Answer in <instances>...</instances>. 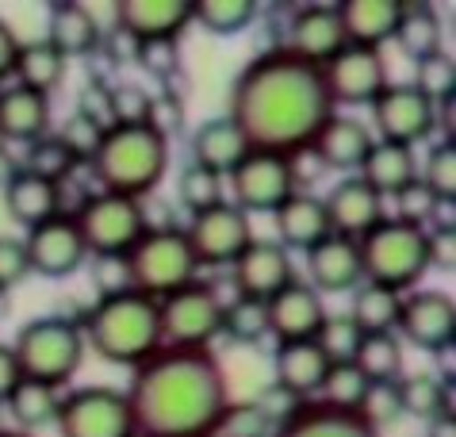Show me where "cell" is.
I'll return each mask as SVG.
<instances>
[{"label":"cell","instance_id":"f907efd6","mask_svg":"<svg viewBox=\"0 0 456 437\" xmlns=\"http://www.w3.org/2000/svg\"><path fill=\"white\" fill-rule=\"evenodd\" d=\"M357 415L369 422V426L379 433L384 426H391L399 415H403V400H399V380H387V383H369V395Z\"/></svg>","mask_w":456,"mask_h":437},{"label":"cell","instance_id":"ac0fdd59","mask_svg":"<svg viewBox=\"0 0 456 437\" xmlns=\"http://www.w3.org/2000/svg\"><path fill=\"white\" fill-rule=\"evenodd\" d=\"M265 315H269V338H276V345H284V342H311L330 311H326L322 295L307 280L296 276L288 288H281L265 303Z\"/></svg>","mask_w":456,"mask_h":437},{"label":"cell","instance_id":"e0dca14e","mask_svg":"<svg viewBox=\"0 0 456 437\" xmlns=\"http://www.w3.org/2000/svg\"><path fill=\"white\" fill-rule=\"evenodd\" d=\"M231 273L238 300L269 303L276 292L296 280V265H291V253L276 238H253L246 253L231 265Z\"/></svg>","mask_w":456,"mask_h":437},{"label":"cell","instance_id":"3957f363","mask_svg":"<svg viewBox=\"0 0 456 437\" xmlns=\"http://www.w3.org/2000/svg\"><path fill=\"white\" fill-rule=\"evenodd\" d=\"M81 334L108 365L138 368L161 350L158 303L146 300V295L134 292V288L100 295L96 307L85 318Z\"/></svg>","mask_w":456,"mask_h":437},{"label":"cell","instance_id":"f5cc1de1","mask_svg":"<svg viewBox=\"0 0 456 437\" xmlns=\"http://www.w3.org/2000/svg\"><path fill=\"white\" fill-rule=\"evenodd\" d=\"M146 108H150V93L142 85H116L108 88V111H111V127H138L146 123Z\"/></svg>","mask_w":456,"mask_h":437},{"label":"cell","instance_id":"9f6ffc18","mask_svg":"<svg viewBox=\"0 0 456 437\" xmlns=\"http://www.w3.org/2000/svg\"><path fill=\"white\" fill-rule=\"evenodd\" d=\"M28 276H31V265H28L23 238H0V292H12Z\"/></svg>","mask_w":456,"mask_h":437},{"label":"cell","instance_id":"2e32d148","mask_svg":"<svg viewBox=\"0 0 456 437\" xmlns=\"http://www.w3.org/2000/svg\"><path fill=\"white\" fill-rule=\"evenodd\" d=\"M23 250H28V265L35 276H46V280H61V276H73L77 268L88 261V250H85V238L77 223H73L69 211H58L54 218L31 227L28 238H23Z\"/></svg>","mask_w":456,"mask_h":437},{"label":"cell","instance_id":"e575fe53","mask_svg":"<svg viewBox=\"0 0 456 437\" xmlns=\"http://www.w3.org/2000/svg\"><path fill=\"white\" fill-rule=\"evenodd\" d=\"M58 403L61 395L54 388H46V383H35V380H20L16 388L8 395V415L16 418V426L23 433L39 430V426H50V422L58 418Z\"/></svg>","mask_w":456,"mask_h":437},{"label":"cell","instance_id":"f35d334b","mask_svg":"<svg viewBox=\"0 0 456 437\" xmlns=\"http://www.w3.org/2000/svg\"><path fill=\"white\" fill-rule=\"evenodd\" d=\"M369 376L357 368V365H330V372H326V380H322V388H319V400L314 403H322V407H334V410H353L357 415L361 403H364V395H369Z\"/></svg>","mask_w":456,"mask_h":437},{"label":"cell","instance_id":"f1b7e54d","mask_svg":"<svg viewBox=\"0 0 456 437\" xmlns=\"http://www.w3.org/2000/svg\"><path fill=\"white\" fill-rule=\"evenodd\" d=\"M4 208L12 215V223L31 230V227H39L61 211V185H50L20 165V169H12L8 181H4Z\"/></svg>","mask_w":456,"mask_h":437},{"label":"cell","instance_id":"c3c4849f","mask_svg":"<svg viewBox=\"0 0 456 437\" xmlns=\"http://www.w3.org/2000/svg\"><path fill=\"white\" fill-rule=\"evenodd\" d=\"M188 123V108L184 100L173 93V88H161V93H150V108H146V127L154 135H161L166 143H173L176 135L184 131Z\"/></svg>","mask_w":456,"mask_h":437},{"label":"cell","instance_id":"1f68e13d","mask_svg":"<svg viewBox=\"0 0 456 437\" xmlns=\"http://www.w3.org/2000/svg\"><path fill=\"white\" fill-rule=\"evenodd\" d=\"M273 437H379V433L361 415H353V410H334V407H322L311 400Z\"/></svg>","mask_w":456,"mask_h":437},{"label":"cell","instance_id":"f6af8a7d","mask_svg":"<svg viewBox=\"0 0 456 437\" xmlns=\"http://www.w3.org/2000/svg\"><path fill=\"white\" fill-rule=\"evenodd\" d=\"M418 181L434 192L441 203L456 200V146H452V138H441V143L429 150L426 165L418 169Z\"/></svg>","mask_w":456,"mask_h":437},{"label":"cell","instance_id":"7bdbcfd3","mask_svg":"<svg viewBox=\"0 0 456 437\" xmlns=\"http://www.w3.org/2000/svg\"><path fill=\"white\" fill-rule=\"evenodd\" d=\"M223 334L238 345H257L261 338H269V315L265 303L257 300H234L223 303Z\"/></svg>","mask_w":456,"mask_h":437},{"label":"cell","instance_id":"484cf974","mask_svg":"<svg viewBox=\"0 0 456 437\" xmlns=\"http://www.w3.org/2000/svg\"><path fill=\"white\" fill-rule=\"evenodd\" d=\"M326 372H330V361H326V353L311 342H284L276 345L273 353V383H281L288 388L291 395H299V400H314L326 380Z\"/></svg>","mask_w":456,"mask_h":437},{"label":"cell","instance_id":"94428289","mask_svg":"<svg viewBox=\"0 0 456 437\" xmlns=\"http://www.w3.org/2000/svg\"><path fill=\"white\" fill-rule=\"evenodd\" d=\"M16 54H20V38H16V31H12L8 20H0V81H8L12 77Z\"/></svg>","mask_w":456,"mask_h":437},{"label":"cell","instance_id":"ee69618b","mask_svg":"<svg viewBox=\"0 0 456 437\" xmlns=\"http://www.w3.org/2000/svg\"><path fill=\"white\" fill-rule=\"evenodd\" d=\"M361 338L364 334L357 330V323H353L349 315H326L319 334H314V345L326 353L330 365H349L361 350Z\"/></svg>","mask_w":456,"mask_h":437},{"label":"cell","instance_id":"e7e4bbea","mask_svg":"<svg viewBox=\"0 0 456 437\" xmlns=\"http://www.w3.org/2000/svg\"><path fill=\"white\" fill-rule=\"evenodd\" d=\"M4 146H8V143H4V138H0V150H4Z\"/></svg>","mask_w":456,"mask_h":437},{"label":"cell","instance_id":"836d02e7","mask_svg":"<svg viewBox=\"0 0 456 437\" xmlns=\"http://www.w3.org/2000/svg\"><path fill=\"white\" fill-rule=\"evenodd\" d=\"M399 400H403V415L437 422L452 415V383L437 376V372H411V376L399 380Z\"/></svg>","mask_w":456,"mask_h":437},{"label":"cell","instance_id":"9c48e42d","mask_svg":"<svg viewBox=\"0 0 456 437\" xmlns=\"http://www.w3.org/2000/svg\"><path fill=\"white\" fill-rule=\"evenodd\" d=\"M161 345L166 350H211L223 334V295L204 280L158 300Z\"/></svg>","mask_w":456,"mask_h":437},{"label":"cell","instance_id":"5b68a950","mask_svg":"<svg viewBox=\"0 0 456 437\" xmlns=\"http://www.w3.org/2000/svg\"><path fill=\"white\" fill-rule=\"evenodd\" d=\"M357 246L364 265V284H379L387 292L407 295L418 288V280L429 268V230L403 223L395 215H387L376 230H369Z\"/></svg>","mask_w":456,"mask_h":437},{"label":"cell","instance_id":"8992f818","mask_svg":"<svg viewBox=\"0 0 456 437\" xmlns=\"http://www.w3.org/2000/svg\"><path fill=\"white\" fill-rule=\"evenodd\" d=\"M12 353H16L23 380L46 383V388L58 392L77 376L81 357H85V334L69 318L43 315L20 326L16 342H12Z\"/></svg>","mask_w":456,"mask_h":437},{"label":"cell","instance_id":"5bb4252c","mask_svg":"<svg viewBox=\"0 0 456 437\" xmlns=\"http://www.w3.org/2000/svg\"><path fill=\"white\" fill-rule=\"evenodd\" d=\"M372 123H376L372 135H379V143H399L414 150L422 138L434 135L437 104L426 100L414 85H387L372 100Z\"/></svg>","mask_w":456,"mask_h":437},{"label":"cell","instance_id":"44dd1931","mask_svg":"<svg viewBox=\"0 0 456 437\" xmlns=\"http://www.w3.org/2000/svg\"><path fill=\"white\" fill-rule=\"evenodd\" d=\"M307 284L319 295L357 292L364 284L361 246L353 238H341V235L322 238L314 250H307Z\"/></svg>","mask_w":456,"mask_h":437},{"label":"cell","instance_id":"74e56055","mask_svg":"<svg viewBox=\"0 0 456 437\" xmlns=\"http://www.w3.org/2000/svg\"><path fill=\"white\" fill-rule=\"evenodd\" d=\"M353 365H357L372 383L403 380V342L395 334H364Z\"/></svg>","mask_w":456,"mask_h":437},{"label":"cell","instance_id":"d4e9b609","mask_svg":"<svg viewBox=\"0 0 456 437\" xmlns=\"http://www.w3.org/2000/svg\"><path fill=\"white\" fill-rule=\"evenodd\" d=\"M276 223V242L291 250H314L322 238H330V218H326V203L314 192H291V196L273 211Z\"/></svg>","mask_w":456,"mask_h":437},{"label":"cell","instance_id":"11a10c76","mask_svg":"<svg viewBox=\"0 0 456 437\" xmlns=\"http://www.w3.org/2000/svg\"><path fill=\"white\" fill-rule=\"evenodd\" d=\"M253 407L261 410V418L269 422L273 433H276V430H284L288 422L296 418L303 407H307V400H299V395H291L288 388H281V383H269V388H265V392L257 395V400H253Z\"/></svg>","mask_w":456,"mask_h":437},{"label":"cell","instance_id":"9a60e30c","mask_svg":"<svg viewBox=\"0 0 456 437\" xmlns=\"http://www.w3.org/2000/svg\"><path fill=\"white\" fill-rule=\"evenodd\" d=\"M322 81H326V93H330L334 108L372 104V100L391 85L384 54H379V50H364V46H349V43L322 66Z\"/></svg>","mask_w":456,"mask_h":437},{"label":"cell","instance_id":"680465c9","mask_svg":"<svg viewBox=\"0 0 456 437\" xmlns=\"http://www.w3.org/2000/svg\"><path fill=\"white\" fill-rule=\"evenodd\" d=\"M73 111H81V115H88V120H96V123L111 127L108 88H104V85H85V93H81V100H77V108H73Z\"/></svg>","mask_w":456,"mask_h":437},{"label":"cell","instance_id":"d6986e66","mask_svg":"<svg viewBox=\"0 0 456 437\" xmlns=\"http://www.w3.org/2000/svg\"><path fill=\"white\" fill-rule=\"evenodd\" d=\"M288 54H296L299 62L311 66H326L341 46H346V31L338 20V4H307L288 20V35L281 43Z\"/></svg>","mask_w":456,"mask_h":437},{"label":"cell","instance_id":"6125c7cd","mask_svg":"<svg viewBox=\"0 0 456 437\" xmlns=\"http://www.w3.org/2000/svg\"><path fill=\"white\" fill-rule=\"evenodd\" d=\"M429 437H456V433H452V415L429 422Z\"/></svg>","mask_w":456,"mask_h":437},{"label":"cell","instance_id":"4fadbf2b","mask_svg":"<svg viewBox=\"0 0 456 437\" xmlns=\"http://www.w3.org/2000/svg\"><path fill=\"white\" fill-rule=\"evenodd\" d=\"M395 338L422 353H445L452 350L456 338V303L449 292L437 288H414L403 295L399 303V323H395Z\"/></svg>","mask_w":456,"mask_h":437},{"label":"cell","instance_id":"ffe728a7","mask_svg":"<svg viewBox=\"0 0 456 437\" xmlns=\"http://www.w3.org/2000/svg\"><path fill=\"white\" fill-rule=\"evenodd\" d=\"M326 203V218H330V235L361 242L369 230H376L387 218L384 211V196L361 181V177H341V181L322 196Z\"/></svg>","mask_w":456,"mask_h":437},{"label":"cell","instance_id":"816d5d0a","mask_svg":"<svg viewBox=\"0 0 456 437\" xmlns=\"http://www.w3.org/2000/svg\"><path fill=\"white\" fill-rule=\"evenodd\" d=\"M211 437H273V426L261 418V410L253 403H234L223 410L219 426H215Z\"/></svg>","mask_w":456,"mask_h":437},{"label":"cell","instance_id":"bcb514c9","mask_svg":"<svg viewBox=\"0 0 456 437\" xmlns=\"http://www.w3.org/2000/svg\"><path fill=\"white\" fill-rule=\"evenodd\" d=\"M411 85L426 100H434V104H449L452 93H456V66H452V58L445 54V50H441V54L422 58V62H418V70H414Z\"/></svg>","mask_w":456,"mask_h":437},{"label":"cell","instance_id":"91938a15","mask_svg":"<svg viewBox=\"0 0 456 437\" xmlns=\"http://www.w3.org/2000/svg\"><path fill=\"white\" fill-rule=\"evenodd\" d=\"M23 376H20V365H16V353H12V345L0 342V407L8 403L12 388H16Z\"/></svg>","mask_w":456,"mask_h":437},{"label":"cell","instance_id":"277c9868","mask_svg":"<svg viewBox=\"0 0 456 437\" xmlns=\"http://www.w3.org/2000/svg\"><path fill=\"white\" fill-rule=\"evenodd\" d=\"M166 169H169V143L150 131L146 123L108 127L104 143H100L93 158L100 192H116V196H131V200L150 196L161 185Z\"/></svg>","mask_w":456,"mask_h":437},{"label":"cell","instance_id":"8fae6325","mask_svg":"<svg viewBox=\"0 0 456 437\" xmlns=\"http://www.w3.org/2000/svg\"><path fill=\"white\" fill-rule=\"evenodd\" d=\"M231 188V203L246 215H273L281 203L299 192V169L296 158H281V153H261L249 150V158L226 177Z\"/></svg>","mask_w":456,"mask_h":437},{"label":"cell","instance_id":"7402d4cb","mask_svg":"<svg viewBox=\"0 0 456 437\" xmlns=\"http://www.w3.org/2000/svg\"><path fill=\"white\" fill-rule=\"evenodd\" d=\"M372 143H376V135H372L369 123H361V120H353V115L334 111L330 120L322 123V131L314 135L311 153L326 165V169L346 173V177H357V169L364 165V158H369Z\"/></svg>","mask_w":456,"mask_h":437},{"label":"cell","instance_id":"30bf717a","mask_svg":"<svg viewBox=\"0 0 456 437\" xmlns=\"http://www.w3.org/2000/svg\"><path fill=\"white\" fill-rule=\"evenodd\" d=\"M54 426L61 437H134L126 392L108 383H88L61 395Z\"/></svg>","mask_w":456,"mask_h":437},{"label":"cell","instance_id":"7a4b0ae2","mask_svg":"<svg viewBox=\"0 0 456 437\" xmlns=\"http://www.w3.org/2000/svg\"><path fill=\"white\" fill-rule=\"evenodd\" d=\"M134 437H211L231 407V383L211 350H161L134 368Z\"/></svg>","mask_w":456,"mask_h":437},{"label":"cell","instance_id":"4dcf8cb0","mask_svg":"<svg viewBox=\"0 0 456 437\" xmlns=\"http://www.w3.org/2000/svg\"><path fill=\"white\" fill-rule=\"evenodd\" d=\"M357 177L369 185L376 196H399L411 181H418V153L399 143H372L369 158L357 169Z\"/></svg>","mask_w":456,"mask_h":437},{"label":"cell","instance_id":"d590c367","mask_svg":"<svg viewBox=\"0 0 456 437\" xmlns=\"http://www.w3.org/2000/svg\"><path fill=\"white\" fill-rule=\"evenodd\" d=\"M441 16L429 4H403V20L395 31V43L407 50L414 62H422L429 54H441Z\"/></svg>","mask_w":456,"mask_h":437},{"label":"cell","instance_id":"60d3db41","mask_svg":"<svg viewBox=\"0 0 456 437\" xmlns=\"http://www.w3.org/2000/svg\"><path fill=\"white\" fill-rule=\"evenodd\" d=\"M176 200H181L192 215L211 211L215 203L226 200V177L211 173V169H204V165H196V161H188L181 169V177H176Z\"/></svg>","mask_w":456,"mask_h":437},{"label":"cell","instance_id":"db71d44e","mask_svg":"<svg viewBox=\"0 0 456 437\" xmlns=\"http://www.w3.org/2000/svg\"><path fill=\"white\" fill-rule=\"evenodd\" d=\"M395 203H399V215L395 218H403V223H414V227H426V230H429V223H437L441 200L422 181H411L395 196Z\"/></svg>","mask_w":456,"mask_h":437},{"label":"cell","instance_id":"681fc988","mask_svg":"<svg viewBox=\"0 0 456 437\" xmlns=\"http://www.w3.org/2000/svg\"><path fill=\"white\" fill-rule=\"evenodd\" d=\"M134 62L158 81H173L181 73V38H150L134 43Z\"/></svg>","mask_w":456,"mask_h":437},{"label":"cell","instance_id":"cb8c5ba5","mask_svg":"<svg viewBox=\"0 0 456 437\" xmlns=\"http://www.w3.org/2000/svg\"><path fill=\"white\" fill-rule=\"evenodd\" d=\"M338 20H341V31H346L349 46L384 50L387 43H395L403 0H341Z\"/></svg>","mask_w":456,"mask_h":437},{"label":"cell","instance_id":"d6a6232c","mask_svg":"<svg viewBox=\"0 0 456 437\" xmlns=\"http://www.w3.org/2000/svg\"><path fill=\"white\" fill-rule=\"evenodd\" d=\"M66 70H69V62L61 58L46 38H35V43H20L12 77H16L20 88H31V93L50 96L54 88H61V81H66Z\"/></svg>","mask_w":456,"mask_h":437},{"label":"cell","instance_id":"f546056e","mask_svg":"<svg viewBox=\"0 0 456 437\" xmlns=\"http://www.w3.org/2000/svg\"><path fill=\"white\" fill-rule=\"evenodd\" d=\"M50 135V96L31 88H0V138L4 143H35Z\"/></svg>","mask_w":456,"mask_h":437},{"label":"cell","instance_id":"8d00e7d4","mask_svg":"<svg viewBox=\"0 0 456 437\" xmlns=\"http://www.w3.org/2000/svg\"><path fill=\"white\" fill-rule=\"evenodd\" d=\"M399 303H403L399 292H387V288H379V284H361L357 292H353V311H349V318L357 323L361 334H395Z\"/></svg>","mask_w":456,"mask_h":437},{"label":"cell","instance_id":"6f0895ef","mask_svg":"<svg viewBox=\"0 0 456 437\" xmlns=\"http://www.w3.org/2000/svg\"><path fill=\"white\" fill-rule=\"evenodd\" d=\"M429 265L445 273L456 268V227H429Z\"/></svg>","mask_w":456,"mask_h":437},{"label":"cell","instance_id":"83f0119b","mask_svg":"<svg viewBox=\"0 0 456 437\" xmlns=\"http://www.w3.org/2000/svg\"><path fill=\"white\" fill-rule=\"evenodd\" d=\"M100 23L93 16V8L77 4V0H58L50 4V16H46V43L58 50L61 58H85L100 46Z\"/></svg>","mask_w":456,"mask_h":437},{"label":"cell","instance_id":"ab89813d","mask_svg":"<svg viewBox=\"0 0 456 437\" xmlns=\"http://www.w3.org/2000/svg\"><path fill=\"white\" fill-rule=\"evenodd\" d=\"M257 20L253 0H200L192 4V23L208 28L211 35H242Z\"/></svg>","mask_w":456,"mask_h":437},{"label":"cell","instance_id":"603a6c76","mask_svg":"<svg viewBox=\"0 0 456 437\" xmlns=\"http://www.w3.org/2000/svg\"><path fill=\"white\" fill-rule=\"evenodd\" d=\"M116 20L131 43L181 38V31L192 23V4L188 0H119Z\"/></svg>","mask_w":456,"mask_h":437},{"label":"cell","instance_id":"52a82bcc","mask_svg":"<svg viewBox=\"0 0 456 437\" xmlns=\"http://www.w3.org/2000/svg\"><path fill=\"white\" fill-rule=\"evenodd\" d=\"M123 261H126V284L154 303L200 280V265L181 227H150Z\"/></svg>","mask_w":456,"mask_h":437},{"label":"cell","instance_id":"7c38bea8","mask_svg":"<svg viewBox=\"0 0 456 437\" xmlns=\"http://www.w3.org/2000/svg\"><path fill=\"white\" fill-rule=\"evenodd\" d=\"M184 238L200 268H231L253 242V218L238 211L231 200H223L211 211L192 215V223L184 227Z\"/></svg>","mask_w":456,"mask_h":437},{"label":"cell","instance_id":"be15d7a7","mask_svg":"<svg viewBox=\"0 0 456 437\" xmlns=\"http://www.w3.org/2000/svg\"><path fill=\"white\" fill-rule=\"evenodd\" d=\"M0 437H35V433H23V430H0Z\"/></svg>","mask_w":456,"mask_h":437},{"label":"cell","instance_id":"ba28073f","mask_svg":"<svg viewBox=\"0 0 456 437\" xmlns=\"http://www.w3.org/2000/svg\"><path fill=\"white\" fill-rule=\"evenodd\" d=\"M69 215L85 238V250L96 253V261H119L150 230L142 200L116 196V192H93Z\"/></svg>","mask_w":456,"mask_h":437},{"label":"cell","instance_id":"4316f807","mask_svg":"<svg viewBox=\"0 0 456 437\" xmlns=\"http://www.w3.org/2000/svg\"><path fill=\"white\" fill-rule=\"evenodd\" d=\"M246 158H249V143H246V135L234 127L231 115L204 120L192 131V161L204 165V169L219 173V177H231Z\"/></svg>","mask_w":456,"mask_h":437},{"label":"cell","instance_id":"b9f144b4","mask_svg":"<svg viewBox=\"0 0 456 437\" xmlns=\"http://www.w3.org/2000/svg\"><path fill=\"white\" fill-rule=\"evenodd\" d=\"M23 169L43 177V181H50V185H61L73 169H77V161H73L66 143L50 131L43 138H35V143H28V161H23Z\"/></svg>","mask_w":456,"mask_h":437},{"label":"cell","instance_id":"6da1fadb","mask_svg":"<svg viewBox=\"0 0 456 437\" xmlns=\"http://www.w3.org/2000/svg\"><path fill=\"white\" fill-rule=\"evenodd\" d=\"M334 111L322 70L299 62L284 46L257 54L231 85V120L249 150L261 153L299 158Z\"/></svg>","mask_w":456,"mask_h":437},{"label":"cell","instance_id":"7dc6e473","mask_svg":"<svg viewBox=\"0 0 456 437\" xmlns=\"http://www.w3.org/2000/svg\"><path fill=\"white\" fill-rule=\"evenodd\" d=\"M104 131L108 127L104 123H96V120H88V115H81V111H73L66 123H61V131H58V138L66 143V150L73 153V161H85V165H93V158H96V150H100V143H104Z\"/></svg>","mask_w":456,"mask_h":437}]
</instances>
